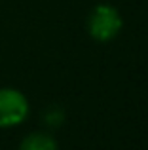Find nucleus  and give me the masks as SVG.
Wrapping results in <instances>:
<instances>
[{
  "instance_id": "1",
  "label": "nucleus",
  "mask_w": 148,
  "mask_h": 150,
  "mask_svg": "<svg viewBox=\"0 0 148 150\" xmlns=\"http://www.w3.org/2000/svg\"><path fill=\"white\" fill-rule=\"evenodd\" d=\"M85 27H87V34L91 40L99 42V44H108L122 33L123 17L120 10L112 4H95L87 15Z\"/></svg>"
},
{
  "instance_id": "2",
  "label": "nucleus",
  "mask_w": 148,
  "mask_h": 150,
  "mask_svg": "<svg viewBox=\"0 0 148 150\" xmlns=\"http://www.w3.org/2000/svg\"><path fill=\"white\" fill-rule=\"evenodd\" d=\"M30 103L17 88H0V129L17 127L29 118Z\"/></svg>"
},
{
  "instance_id": "3",
  "label": "nucleus",
  "mask_w": 148,
  "mask_h": 150,
  "mask_svg": "<svg viewBox=\"0 0 148 150\" xmlns=\"http://www.w3.org/2000/svg\"><path fill=\"white\" fill-rule=\"evenodd\" d=\"M17 150H59V143L48 131H30L21 139Z\"/></svg>"
},
{
  "instance_id": "4",
  "label": "nucleus",
  "mask_w": 148,
  "mask_h": 150,
  "mask_svg": "<svg viewBox=\"0 0 148 150\" xmlns=\"http://www.w3.org/2000/svg\"><path fill=\"white\" fill-rule=\"evenodd\" d=\"M44 122L51 127H57V125L63 124V110L57 108V106H51L48 112L44 114Z\"/></svg>"
}]
</instances>
